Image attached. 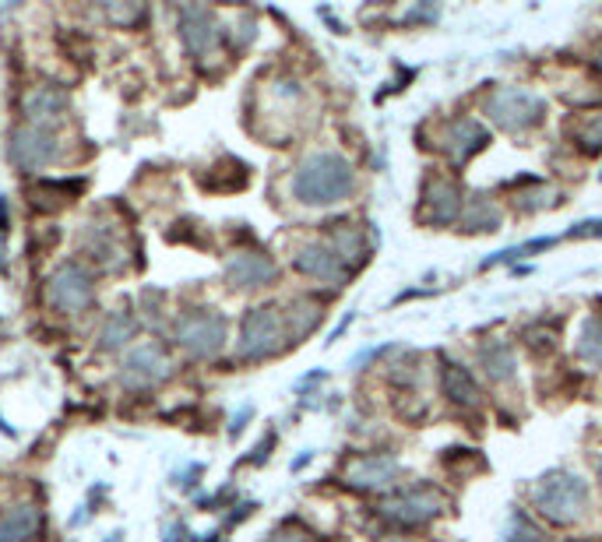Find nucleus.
Masks as SVG:
<instances>
[{
    "label": "nucleus",
    "instance_id": "nucleus-27",
    "mask_svg": "<svg viewBox=\"0 0 602 542\" xmlns=\"http://www.w3.org/2000/svg\"><path fill=\"white\" fill-rule=\"evenodd\" d=\"M515 205L521 208V212H539V208H550L553 205V190L550 187H539L532 194H518Z\"/></svg>",
    "mask_w": 602,
    "mask_h": 542
},
{
    "label": "nucleus",
    "instance_id": "nucleus-8",
    "mask_svg": "<svg viewBox=\"0 0 602 542\" xmlns=\"http://www.w3.org/2000/svg\"><path fill=\"white\" fill-rule=\"evenodd\" d=\"M487 145H490V134L472 116H455L438 131V148L451 159V165H465L476 152H483Z\"/></svg>",
    "mask_w": 602,
    "mask_h": 542
},
{
    "label": "nucleus",
    "instance_id": "nucleus-21",
    "mask_svg": "<svg viewBox=\"0 0 602 542\" xmlns=\"http://www.w3.org/2000/svg\"><path fill=\"white\" fill-rule=\"evenodd\" d=\"M39 510L33 504H14L4 510L0 518V542H25V539H36L39 535Z\"/></svg>",
    "mask_w": 602,
    "mask_h": 542
},
{
    "label": "nucleus",
    "instance_id": "nucleus-22",
    "mask_svg": "<svg viewBox=\"0 0 602 542\" xmlns=\"http://www.w3.org/2000/svg\"><path fill=\"white\" fill-rule=\"evenodd\" d=\"M282 318H285V331H290V338H293V342H299V338H307L310 331L321 324L324 307L318 304V299L299 296V299H293L290 310H285Z\"/></svg>",
    "mask_w": 602,
    "mask_h": 542
},
{
    "label": "nucleus",
    "instance_id": "nucleus-28",
    "mask_svg": "<svg viewBox=\"0 0 602 542\" xmlns=\"http://www.w3.org/2000/svg\"><path fill=\"white\" fill-rule=\"evenodd\" d=\"M268 542H314V535L304 529V525H293L290 521V525H282V529H275Z\"/></svg>",
    "mask_w": 602,
    "mask_h": 542
},
{
    "label": "nucleus",
    "instance_id": "nucleus-3",
    "mask_svg": "<svg viewBox=\"0 0 602 542\" xmlns=\"http://www.w3.org/2000/svg\"><path fill=\"white\" fill-rule=\"evenodd\" d=\"M285 342H290V331H285V318L279 313V307H254L247 310L244 324H239L236 356L244 364H261V359L279 356Z\"/></svg>",
    "mask_w": 602,
    "mask_h": 542
},
{
    "label": "nucleus",
    "instance_id": "nucleus-1",
    "mask_svg": "<svg viewBox=\"0 0 602 542\" xmlns=\"http://www.w3.org/2000/svg\"><path fill=\"white\" fill-rule=\"evenodd\" d=\"M353 187H356V173L349 159L339 152L307 156L290 180V194L307 208H331L349 201Z\"/></svg>",
    "mask_w": 602,
    "mask_h": 542
},
{
    "label": "nucleus",
    "instance_id": "nucleus-25",
    "mask_svg": "<svg viewBox=\"0 0 602 542\" xmlns=\"http://www.w3.org/2000/svg\"><path fill=\"white\" fill-rule=\"evenodd\" d=\"M575 138L585 152H602V110L599 113H585L575 124Z\"/></svg>",
    "mask_w": 602,
    "mask_h": 542
},
{
    "label": "nucleus",
    "instance_id": "nucleus-14",
    "mask_svg": "<svg viewBox=\"0 0 602 542\" xmlns=\"http://www.w3.org/2000/svg\"><path fill=\"white\" fill-rule=\"evenodd\" d=\"M296 271L299 275H307L314 282H324V285H345V279H349V271H345V264L331 254L328 244H304L296 250V258H293Z\"/></svg>",
    "mask_w": 602,
    "mask_h": 542
},
{
    "label": "nucleus",
    "instance_id": "nucleus-4",
    "mask_svg": "<svg viewBox=\"0 0 602 542\" xmlns=\"http://www.w3.org/2000/svg\"><path fill=\"white\" fill-rule=\"evenodd\" d=\"M487 116L507 134H525L543 124L546 116V99H539L529 88L518 85H501L487 96Z\"/></svg>",
    "mask_w": 602,
    "mask_h": 542
},
{
    "label": "nucleus",
    "instance_id": "nucleus-13",
    "mask_svg": "<svg viewBox=\"0 0 602 542\" xmlns=\"http://www.w3.org/2000/svg\"><path fill=\"white\" fill-rule=\"evenodd\" d=\"M398 479V458L395 455H356L345 461L342 469V483L353 490H388Z\"/></svg>",
    "mask_w": 602,
    "mask_h": 542
},
{
    "label": "nucleus",
    "instance_id": "nucleus-24",
    "mask_svg": "<svg viewBox=\"0 0 602 542\" xmlns=\"http://www.w3.org/2000/svg\"><path fill=\"white\" fill-rule=\"evenodd\" d=\"M138 335V321L131 318V313H113V318L102 324L99 331V349H124V345Z\"/></svg>",
    "mask_w": 602,
    "mask_h": 542
},
{
    "label": "nucleus",
    "instance_id": "nucleus-18",
    "mask_svg": "<svg viewBox=\"0 0 602 542\" xmlns=\"http://www.w3.org/2000/svg\"><path fill=\"white\" fill-rule=\"evenodd\" d=\"M479 367L487 370V378L493 384H511L518 378V359H515V345L507 338H490L479 345Z\"/></svg>",
    "mask_w": 602,
    "mask_h": 542
},
{
    "label": "nucleus",
    "instance_id": "nucleus-26",
    "mask_svg": "<svg viewBox=\"0 0 602 542\" xmlns=\"http://www.w3.org/2000/svg\"><path fill=\"white\" fill-rule=\"evenodd\" d=\"M501 542H543V532H539V525L525 515H511L507 529L501 532Z\"/></svg>",
    "mask_w": 602,
    "mask_h": 542
},
{
    "label": "nucleus",
    "instance_id": "nucleus-5",
    "mask_svg": "<svg viewBox=\"0 0 602 542\" xmlns=\"http://www.w3.org/2000/svg\"><path fill=\"white\" fill-rule=\"evenodd\" d=\"M444 493L433 490V486H409V490H398L395 496L378 504V515L388 518L391 525H402V529H416V525H427L433 518L444 515Z\"/></svg>",
    "mask_w": 602,
    "mask_h": 542
},
{
    "label": "nucleus",
    "instance_id": "nucleus-6",
    "mask_svg": "<svg viewBox=\"0 0 602 542\" xmlns=\"http://www.w3.org/2000/svg\"><path fill=\"white\" fill-rule=\"evenodd\" d=\"M176 342H180V349L194 359H212L225 345V318L219 310H208V307L191 310L176 321Z\"/></svg>",
    "mask_w": 602,
    "mask_h": 542
},
{
    "label": "nucleus",
    "instance_id": "nucleus-16",
    "mask_svg": "<svg viewBox=\"0 0 602 542\" xmlns=\"http://www.w3.org/2000/svg\"><path fill=\"white\" fill-rule=\"evenodd\" d=\"M328 247L345 264V271H349V275L370 261V236L359 230L356 222H335V225H331Z\"/></svg>",
    "mask_w": 602,
    "mask_h": 542
},
{
    "label": "nucleus",
    "instance_id": "nucleus-19",
    "mask_svg": "<svg viewBox=\"0 0 602 542\" xmlns=\"http://www.w3.org/2000/svg\"><path fill=\"white\" fill-rule=\"evenodd\" d=\"M441 387H444V395L458 405V409H465V412L483 409V391H479V384L472 381V373L465 367L444 364L441 367Z\"/></svg>",
    "mask_w": 602,
    "mask_h": 542
},
{
    "label": "nucleus",
    "instance_id": "nucleus-30",
    "mask_svg": "<svg viewBox=\"0 0 602 542\" xmlns=\"http://www.w3.org/2000/svg\"><path fill=\"white\" fill-rule=\"evenodd\" d=\"M391 542H416V539H409V535H398V539H391Z\"/></svg>",
    "mask_w": 602,
    "mask_h": 542
},
{
    "label": "nucleus",
    "instance_id": "nucleus-12",
    "mask_svg": "<svg viewBox=\"0 0 602 542\" xmlns=\"http://www.w3.org/2000/svg\"><path fill=\"white\" fill-rule=\"evenodd\" d=\"M279 279V264L261 250H236L230 261H225V282L236 293H254L265 290Z\"/></svg>",
    "mask_w": 602,
    "mask_h": 542
},
{
    "label": "nucleus",
    "instance_id": "nucleus-9",
    "mask_svg": "<svg viewBox=\"0 0 602 542\" xmlns=\"http://www.w3.org/2000/svg\"><path fill=\"white\" fill-rule=\"evenodd\" d=\"M170 378V356L162 353V345L156 342H142L138 349H131L124 367H120V381L131 391H145L156 387Z\"/></svg>",
    "mask_w": 602,
    "mask_h": 542
},
{
    "label": "nucleus",
    "instance_id": "nucleus-7",
    "mask_svg": "<svg viewBox=\"0 0 602 542\" xmlns=\"http://www.w3.org/2000/svg\"><path fill=\"white\" fill-rule=\"evenodd\" d=\"M47 299H50V307H57L60 313H78L85 307H93V299H96L93 275L74 261L60 264L47 282Z\"/></svg>",
    "mask_w": 602,
    "mask_h": 542
},
{
    "label": "nucleus",
    "instance_id": "nucleus-2",
    "mask_svg": "<svg viewBox=\"0 0 602 542\" xmlns=\"http://www.w3.org/2000/svg\"><path fill=\"white\" fill-rule=\"evenodd\" d=\"M592 504V490L578 472H546L539 483L532 486V507L553 525H575L589 515Z\"/></svg>",
    "mask_w": 602,
    "mask_h": 542
},
{
    "label": "nucleus",
    "instance_id": "nucleus-15",
    "mask_svg": "<svg viewBox=\"0 0 602 542\" xmlns=\"http://www.w3.org/2000/svg\"><path fill=\"white\" fill-rule=\"evenodd\" d=\"M180 36L194 57H205L219 47V22L208 8H184L180 11Z\"/></svg>",
    "mask_w": 602,
    "mask_h": 542
},
{
    "label": "nucleus",
    "instance_id": "nucleus-31",
    "mask_svg": "<svg viewBox=\"0 0 602 542\" xmlns=\"http://www.w3.org/2000/svg\"><path fill=\"white\" fill-rule=\"evenodd\" d=\"M595 469H599V479H602V458L595 461Z\"/></svg>",
    "mask_w": 602,
    "mask_h": 542
},
{
    "label": "nucleus",
    "instance_id": "nucleus-17",
    "mask_svg": "<svg viewBox=\"0 0 602 542\" xmlns=\"http://www.w3.org/2000/svg\"><path fill=\"white\" fill-rule=\"evenodd\" d=\"M67 107H71L67 93L64 88H53V85H39V88H33V93H25V99H22V110L28 116V124L47 127V131L57 124V120H64Z\"/></svg>",
    "mask_w": 602,
    "mask_h": 542
},
{
    "label": "nucleus",
    "instance_id": "nucleus-10",
    "mask_svg": "<svg viewBox=\"0 0 602 542\" xmlns=\"http://www.w3.org/2000/svg\"><path fill=\"white\" fill-rule=\"evenodd\" d=\"M60 156V141L47 127H19L11 134V162L19 170H47Z\"/></svg>",
    "mask_w": 602,
    "mask_h": 542
},
{
    "label": "nucleus",
    "instance_id": "nucleus-11",
    "mask_svg": "<svg viewBox=\"0 0 602 542\" xmlns=\"http://www.w3.org/2000/svg\"><path fill=\"white\" fill-rule=\"evenodd\" d=\"M465 194L455 180L433 176L423 187V201H419V219L430 225H458L462 212H465Z\"/></svg>",
    "mask_w": 602,
    "mask_h": 542
},
{
    "label": "nucleus",
    "instance_id": "nucleus-20",
    "mask_svg": "<svg viewBox=\"0 0 602 542\" xmlns=\"http://www.w3.org/2000/svg\"><path fill=\"white\" fill-rule=\"evenodd\" d=\"M501 225H504V212L496 208V201L487 198V194H472V198L465 201L458 230H465V233H496Z\"/></svg>",
    "mask_w": 602,
    "mask_h": 542
},
{
    "label": "nucleus",
    "instance_id": "nucleus-32",
    "mask_svg": "<svg viewBox=\"0 0 602 542\" xmlns=\"http://www.w3.org/2000/svg\"><path fill=\"white\" fill-rule=\"evenodd\" d=\"M599 71H602V53H599Z\"/></svg>",
    "mask_w": 602,
    "mask_h": 542
},
{
    "label": "nucleus",
    "instance_id": "nucleus-29",
    "mask_svg": "<svg viewBox=\"0 0 602 542\" xmlns=\"http://www.w3.org/2000/svg\"><path fill=\"white\" fill-rule=\"evenodd\" d=\"M570 236H578V239H585V236H602V219L578 222L575 230H570Z\"/></svg>",
    "mask_w": 602,
    "mask_h": 542
},
{
    "label": "nucleus",
    "instance_id": "nucleus-23",
    "mask_svg": "<svg viewBox=\"0 0 602 542\" xmlns=\"http://www.w3.org/2000/svg\"><path fill=\"white\" fill-rule=\"evenodd\" d=\"M575 356L589 367H602V318H585L581 321Z\"/></svg>",
    "mask_w": 602,
    "mask_h": 542
}]
</instances>
